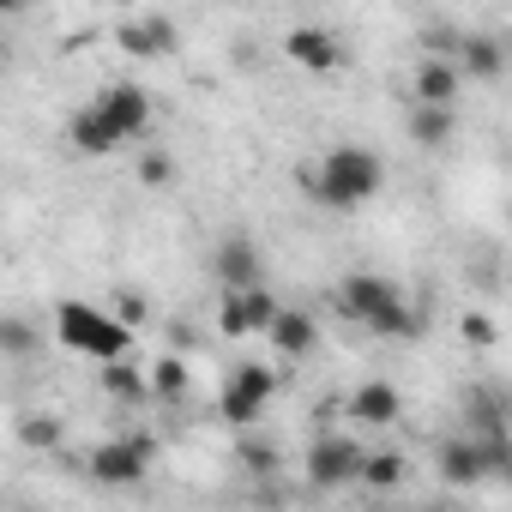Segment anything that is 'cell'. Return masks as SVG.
<instances>
[{
  "mask_svg": "<svg viewBox=\"0 0 512 512\" xmlns=\"http://www.w3.org/2000/svg\"><path fill=\"white\" fill-rule=\"evenodd\" d=\"M145 127H151V97H145V85L121 79V85H109L103 97H91V103L73 115L67 139H73L79 157H109L115 145L139 139Z\"/></svg>",
  "mask_w": 512,
  "mask_h": 512,
  "instance_id": "1",
  "label": "cell"
},
{
  "mask_svg": "<svg viewBox=\"0 0 512 512\" xmlns=\"http://www.w3.org/2000/svg\"><path fill=\"white\" fill-rule=\"evenodd\" d=\"M380 187H386V163H380L368 145H332L326 163L308 175V193H314L320 205H332V211H356V205H368Z\"/></svg>",
  "mask_w": 512,
  "mask_h": 512,
  "instance_id": "2",
  "label": "cell"
},
{
  "mask_svg": "<svg viewBox=\"0 0 512 512\" xmlns=\"http://www.w3.org/2000/svg\"><path fill=\"white\" fill-rule=\"evenodd\" d=\"M55 344H67L73 356H91V362L103 368V362H127L133 332H127L115 314L91 308V302H61V308H55Z\"/></svg>",
  "mask_w": 512,
  "mask_h": 512,
  "instance_id": "3",
  "label": "cell"
},
{
  "mask_svg": "<svg viewBox=\"0 0 512 512\" xmlns=\"http://www.w3.org/2000/svg\"><path fill=\"white\" fill-rule=\"evenodd\" d=\"M272 392H278V374H272L266 362H241V368L223 380L217 410H223V422H229L235 434H253V428H260V416H266V404H272Z\"/></svg>",
  "mask_w": 512,
  "mask_h": 512,
  "instance_id": "4",
  "label": "cell"
},
{
  "mask_svg": "<svg viewBox=\"0 0 512 512\" xmlns=\"http://www.w3.org/2000/svg\"><path fill=\"white\" fill-rule=\"evenodd\" d=\"M151 458H157V440H151V434H121V440H103V446L85 458V470H91V482H103V488H139L145 470H151Z\"/></svg>",
  "mask_w": 512,
  "mask_h": 512,
  "instance_id": "5",
  "label": "cell"
},
{
  "mask_svg": "<svg viewBox=\"0 0 512 512\" xmlns=\"http://www.w3.org/2000/svg\"><path fill=\"white\" fill-rule=\"evenodd\" d=\"M362 464H368V452L350 434H314V446H308V488L362 482Z\"/></svg>",
  "mask_w": 512,
  "mask_h": 512,
  "instance_id": "6",
  "label": "cell"
},
{
  "mask_svg": "<svg viewBox=\"0 0 512 512\" xmlns=\"http://www.w3.org/2000/svg\"><path fill=\"white\" fill-rule=\"evenodd\" d=\"M211 272H217L223 296L266 290V260H260V241H253V235H223V241H217V253H211Z\"/></svg>",
  "mask_w": 512,
  "mask_h": 512,
  "instance_id": "7",
  "label": "cell"
},
{
  "mask_svg": "<svg viewBox=\"0 0 512 512\" xmlns=\"http://www.w3.org/2000/svg\"><path fill=\"white\" fill-rule=\"evenodd\" d=\"M278 296L272 290H241V296H223L217 302V332L223 338H253V332H272L278 326Z\"/></svg>",
  "mask_w": 512,
  "mask_h": 512,
  "instance_id": "8",
  "label": "cell"
},
{
  "mask_svg": "<svg viewBox=\"0 0 512 512\" xmlns=\"http://www.w3.org/2000/svg\"><path fill=\"white\" fill-rule=\"evenodd\" d=\"M404 290L392 284V278H374V272H350L338 290H332V302H338V314L344 320H356V326H368L374 314H386L392 302H398Z\"/></svg>",
  "mask_w": 512,
  "mask_h": 512,
  "instance_id": "9",
  "label": "cell"
},
{
  "mask_svg": "<svg viewBox=\"0 0 512 512\" xmlns=\"http://www.w3.org/2000/svg\"><path fill=\"white\" fill-rule=\"evenodd\" d=\"M458 85H464L458 61L422 55V61H416V79H410V103H416V109H452V103H458Z\"/></svg>",
  "mask_w": 512,
  "mask_h": 512,
  "instance_id": "10",
  "label": "cell"
},
{
  "mask_svg": "<svg viewBox=\"0 0 512 512\" xmlns=\"http://www.w3.org/2000/svg\"><path fill=\"white\" fill-rule=\"evenodd\" d=\"M115 43H121L127 55H175L181 31H175V19H163V13H145V19H121V25H115Z\"/></svg>",
  "mask_w": 512,
  "mask_h": 512,
  "instance_id": "11",
  "label": "cell"
},
{
  "mask_svg": "<svg viewBox=\"0 0 512 512\" xmlns=\"http://www.w3.org/2000/svg\"><path fill=\"white\" fill-rule=\"evenodd\" d=\"M284 55H290L296 67H308V73H338V67H344L338 37H332V31H320V25H296V31L284 37Z\"/></svg>",
  "mask_w": 512,
  "mask_h": 512,
  "instance_id": "12",
  "label": "cell"
},
{
  "mask_svg": "<svg viewBox=\"0 0 512 512\" xmlns=\"http://www.w3.org/2000/svg\"><path fill=\"white\" fill-rule=\"evenodd\" d=\"M434 470H440V482H452V488H476V482H488L482 452H476L470 434H446V440L434 446Z\"/></svg>",
  "mask_w": 512,
  "mask_h": 512,
  "instance_id": "13",
  "label": "cell"
},
{
  "mask_svg": "<svg viewBox=\"0 0 512 512\" xmlns=\"http://www.w3.org/2000/svg\"><path fill=\"white\" fill-rule=\"evenodd\" d=\"M398 416H404L398 386H386V380H362V386L350 392V422H362V428H392Z\"/></svg>",
  "mask_w": 512,
  "mask_h": 512,
  "instance_id": "14",
  "label": "cell"
},
{
  "mask_svg": "<svg viewBox=\"0 0 512 512\" xmlns=\"http://www.w3.org/2000/svg\"><path fill=\"white\" fill-rule=\"evenodd\" d=\"M266 338H272V344H278L290 362H302V356H314V344H320V326H314V314H308V308H284V314H278V326H272Z\"/></svg>",
  "mask_w": 512,
  "mask_h": 512,
  "instance_id": "15",
  "label": "cell"
},
{
  "mask_svg": "<svg viewBox=\"0 0 512 512\" xmlns=\"http://www.w3.org/2000/svg\"><path fill=\"white\" fill-rule=\"evenodd\" d=\"M97 386H103L115 404H151V374L133 368V362H103V368H97Z\"/></svg>",
  "mask_w": 512,
  "mask_h": 512,
  "instance_id": "16",
  "label": "cell"
},
{
  "mask_svg": "<svg viewBox=\"0 0 512 512\" xmlns=\"http://www.w3.org/2000/svg\"><path fill=\"white\" fill-rule=\"evenodd\" d=\"M458 73L488 85V79H500V73H506V49H500L494 37H464V43H458Z\"/></svg>",
  "mask_w": 512,
  "mask_h": 512,
  "instance_id": "17",
  "label": "cell"
},
{
  "mask_svg": "<svg viewBox=\"0 0 512 512\" xmlns=\"http://www.w3.org/2000/svg\"><path fill=\"white\" fill-rule=\"evenodd\" d=\"M452 109H416L410 103V121H404V133H410V145H422V151H440L446 139H452Z\"/></svg>",
  "mask_w": 512,
  "mask_h": 512,
  "instance_id": "18",
  "label": "cell"
},
{
  "mask_svg": "<svg viewBox=\"0 0 512 512\" xmlns=\"http://www.w3.org/2000/svg\"><path fill=\"white\" fill-rule=\"evenodd\" d=\"M193 392V374H187V362L181 356H163L157 368H151V398L157 404H181Z\"/></svg>",
  "mask_w": 512,
  "mask_h": 512,
  "instance_id": "19",
  "label": "cell"
},
{
  "mask_svg": "<svg viewBox=\"0 0 512 512\" xmlns=\"http://www.w3.org/2000/svg\"><path fill=\"white\" fill-rule=\"evenodd\" d=\"M464 416H470V434H512V422H506L500 398H494V392H482V386L464 398Z\"/></svg>",
  "mask_w": 512,
  "mask_h": 512,
  "instance_id": "20",
  "label": "cell"
},
{
  "mask_svg": "<svg viewBox=\"0 0 512 512\" xmlns=\"http://www.w3.org/2000/svg\"><path fill=\"white\" fill-rule=\"evenodd\" d=\"M404 476H410V464L398 452H368V464H362V488H380V494H392Z\"/></svg>",
  "mask_w": 512,
  "mask_h": 512,
  "instance_id": "21",
  "label": "cell"
},
{
  "mask_svg": "<svg viewBox=\"0 0 512 512\" xmlns=\"http://www.w3.org/2000/svg\"><path fill=\"white\" fill-rule=\"evenodd\" d=\"M235 458H241V470H253V476H278V446L260 440V434H235Z\"/></svg>",
  "mask_w": 512,
  "mask_h": 512,
  "instance_id": "22",
  "label": "cell"
},
{
  "mask_svg": "<svg viewBox=\"0 0 512 512\" xmlns=\"http://www.w3.org/2000/svg\"><path fill=\"white\" fill-rule=\"evenodd\" d=\"M368 332H374V338H416V332H422V320H416V314L404 308V296H398L386 314H374V320H368Z\"/></svg>",
  "mask_w": 512,
  "mask_h": 512,
  "instance_id": "23",
  "label": "cell"
},
{
  "mask_svg": "<svg viewBox=\"0 0 512 512\" xmlns=\"http://www.w3.org/2000/svg\"><path fill=\"white\" fill-rule=\"evenodd\" d=\"M0 350H7V356H31L37 350V332L19 314H7V320H0Z\"/></svg>",
  "mask_w": 512,
  "mask_h": 512,
  "instance_id": "24",
  "label": "cell"
},
{
  "mask_svg": "<svg viewBox=\"0 0 512 512\" xmlns=\"http://www.w3.org/2000/svg\"><path fill=\"white\" fill-rule=\"evenodd\" d=\"M139 181H145V187H169V181H175V163H169V151L145 145V157H139Z\"/></svg>",
  "mask_w": 512,
  "mask_h": 512,
  "instance_id": "25",
  "label": "cell"
},
{
  "mask_svg": "<svg viewBox=\"0 0 512 512\" xmlns=\"http://www.w3.org/2000/svg\"><path fill=\"white\" fill-rule=\"evenodd\" d=\"M115 320H121L127 332H139V326H151V302H145L139 290H121V296H115Z\"/></svg>",
  "mask_w": 512,
  "mask_h": 512,
  "instance_id": "26",
  "label": "cell"
},
{
  "mask_svg": "<svg viewBox=\"0 0 512 512\" xmlns=\"http://www.w3.org/2000/svg\"><path fill=\"white\" fill-rule=\"evenodd\" d=\"M61 440V422L55 416H31L25 422V446H55Z\"/></svg>",
  "mask_w": 512,
  "mask_h": 512,
  "instance_id": "27",
  "label": "cell"
},
{
  "mask_svg": "<svg viewBox=\"0 0 512 512\" xmlns=\"http://www.w3.org/2000/svg\"><path fill=\"white\" fill-rule=\"evenodd\" d=\"M458 332H464V344H494V320L488 314H464Z\"/></svg>",
  "mask_w": 512,
  "mask_h": 512,
  "instance_id": "28",
  "label": "cell"
},
{
  "mask_svg": "<svg viewBox=\"0 0 512 512\" xmlns=\"http://www.w3.org/2000/svg\"><path fill=\"white\" fill-rule=\"evenodd\" d=\"M422 512H452V506H422Z\"/></svg>",
  "mask_w": 512,
  "mask_h": 512,
  "instance_id": "29",
  "label": "cell"
}]
</instances>
